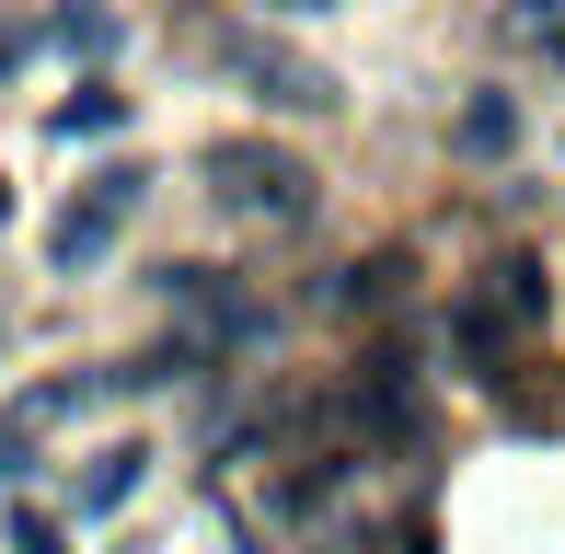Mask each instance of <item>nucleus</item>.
<instances>
[{
	"instance_id": "obj_6",
	"label": "nucleus",
	"mask_w": 565,
	"mask_h": 554,
	"mask_svg": "<svg viewBox=\"0 0 565 554\" xmlns=\"http://www.w3.org/2000/svg\"><path fill=\"white\" fill-rule=\"evenodd\" d=\"M450 150L461 162H508V150H520V93H473V105L450 116Z\"/></svg>"
},
{
	"instance_id": "obj_12",
	"label": "nucleus",
	"mask_w": 565,
	"mask_h": 554,
	"mask_svg": "<svg viewBox=\"0 0 565 554\" xmlns=\"http://www.w3.org/2000/svg\"><path fill=\"white\" fill-rule=\"evenodd\" d=\"M508 35H520V46H554V58H565V0H508Z\"/></svg>"
},
{
	"instance_id": "obj_10",
	"label": "nucleus",
	"mask_w": 565,
	"mask_h": 554,
	"mask_svg": "<svg viewBox=\"0 0 565 554\" xmlns=\"http://www.w3.org/2000/svg\"><path fill=\"white\" fill-rule=\"evenodd\" d=\"M46 35H58L70 58H116V12H105V0H58V12H46Z\"/></svg>"
},
{
	"instance_id": "obj_7",
	"label": "nucleus",
	"mask_w": 565,
	"mask_h": 554,
	"mask_svg": "<svg viewBox=\"0 0 565 554\" xmlns=\"http://www.w3.org/2000/svg\"><path fill=\"white\" fill-rule=\"evenodd\" d=\"M484 300H497V312H508V323H520V335H531L554 289H543V266H531V255H497V266H484Z\"/></svg>"
},
{
	"instance_id": "obj_8",
	"label": "nucleus",
	"mask_w": 565,
	"mask_h": 554,
	"mask_svg": "<svg viewBox=\"0 0 565 554\" xmlns=\"http://www.w3.org/2000/svg\"><path fill=\"white\" fill-rule=\"evenodd\" d=\"M139 473H150V450H139V439H127V450H105V462H93V486H82V509H70V520H116L127 497H139Z\"/></svg>"
},
{
	"instance_id": "obj_1",
	"label": "nucleus",
	"mask_w": 565,
	"mask_h": 554,
	"mask_svg": "<svg viewBox=\"0 0 565 554\" xmlns=\"http://www.w3.org/2000/svg\"><path fill=\"white\" fill-rule=\"evenodd\" d=\"M196 185H209L231 220H254V232H300L323 173L300 162V150H277V139H209L196 150Z\"/></svg>"
},
{
	"instance_id": "obj_9",
	"label": "nucleus",
	"mask_w": 565,
	"mask_h": 554,
	"mask_svg": "<svg viewBox=\"0 0 565 554\" xmlns=\"http://www.w3.org/2000/svg\"><path fill=\"white\" fill-rule=\"evenodd\" d=\"M46 128H58V139H116V128H127V93H116V82H82Z\"/></svg>"
},
{
	"instance_id": "obj_5",
	"label": "nucleus",
	"mask_w": 565,
	"mask_h": 554,
	"mask_svg": "<svg viewBox=\"0 0 565 554\" xmlns=\"http://www.w3.org/2000/svg\"><path fill=\"white\" fill-rule=\"evenodd\" d=\"M347 416L370 427V439H416V370H404V359H370L358 393H347Z\"/></svg>"
},
{
	"instance_id": "obj_3",
	"label": "nucleus",
	"mask_w": 565,
	"mask_h": 554,
	"mask_svg": "<svg viewBox=\"0 0 565 554\" xmlns=\"http://www.w3.org/2000/svg\"><path fill=\"white\" fill-rule=\"evenodd\" d=\"M139 196H150V173H139V162L82 173V196L58 209V266H70V277H82V266H105L116 243H127V220H139Z\"/></svg>"
},
{
	"instance_id": "obj_15",
	"label": "nucleus",
	"mask_w": 565,
	"mask_h": 554,
	"mask_svg": "<svg viewBox=\"0 0 565 554\" xmlns=\"http://www.w3.org/2000/svg\"><path fill=\"white\" fill-rule=\"evenodd\" d=\"M12 473H23V450H12V439H0V486H12Z\"/></svg>"
},
{
	"instance_id": "obj_4",
	"label": "nucleus",
	"mask_w": 565,
	"mask_h": 554,
	"mask_svg": "<svg viewBox=\"0 0 565 554\" xmlns=\"http://www.w3.org/2000/svg\"><path fill=\"white\" fill-rule=\"evenodd\" d=\"M220 58H231V82H254V93H266L277 116H323V105H335V70L289 58V46H266V35H231Z\"/></svg>"
},
{
	"instance_id": "obj_2",
	"label": "nucleus",
	"mask_w": 565,
	"mask_h": 554,
	"mask_svg": "<svg viewBox=\"0 0 565 554\" xmlns=\"http://www.w3.org/2000/svg\"><path fill=\"white\" fill-rule=\"evenodd\" d=\"M150 289H162V312H173V347H196V359H254V347L277 335V312L231 266H162Z\"/></svg>"
},
{
	"instance_id": "obj_11",
	"label": "nucleus",
	"mask_w": 565,
	"mask_h": 554,
	"mask_svg": "<svg viewBox=\"0 0 565 554\" xmlns=\"http://www.w3.org/2000/svg\"><path fill=\"white\" fill-rule=\"evenodd\" d=\"M393 289H404V255H370V266H347V277H335V300H347V312H358V300L381 312Z\"/></svg>"
},
{
	"instance_id": "obj_14",
	"label": "nucleus",
	"mask_w": 565,
	"mask_h": 554,
	"mask_svg": "<svg viewBox=\"0 0 565 554\" xmlns=\"http://www.w3.org/2000/svg\"><path fill=\"white\" fill-rule=\"evenodd\" d=\"M266 12H335V0H266Z\"/></svg>"
},
{
	"instance_id": "obj_13",
	"label": "nucleus",
	"mask_w": 565,
	"mask_h": 554,
	"mask_svg": "<svg viewBox=\"0 0 565 554\" xmlns=\"http://www.w3.org/2000/svg\"><path fill=\"white\" fill-rule=\"evenodd\" d=\"M12 58H23V23H0V70H12Z\"/></svg>"
}]
</instances>
